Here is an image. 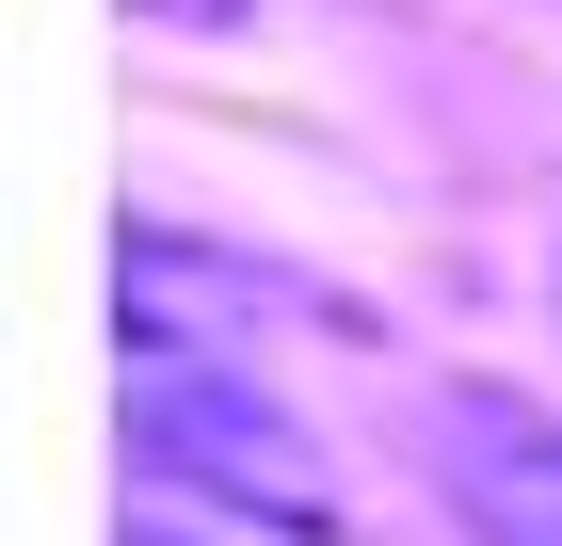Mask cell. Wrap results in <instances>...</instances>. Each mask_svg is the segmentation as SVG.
<instances>
[{
  "mask_svg": "<svg viewBox=\"0 0 562 546\" xmlns=\"http://www.w3.org/2000/svg\"><path fill=\"white\" fill-rule=\"evenodd\" d=\"M418 434H434V482H450V514H467L482 546H562V419H547V402L450 386Z\"/></svg>",
  "mask_w": 562,
  "mask_h": 546,
  "instance_id": "obj_2",
  "label": "cell"
},
{
  "mask_svg": "<svg viewBox=\"0 0 562 546\" xmlns=\"http://www.w3.org/2000/svg\"><path fill=\"white\" fill-rule=\"evenodd\" d=\"M130 450L177 466V482H210V499H241V514H273V531H338V482L258 402V370L225 337H193L177 305H145V290H130Z\"/></svg>",
  "mask_w": 562,
  "mask_h": 546,
  "instance_id": "obj_1",
  "label": "cell"
}]
</instances>
